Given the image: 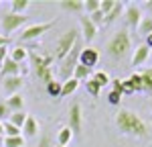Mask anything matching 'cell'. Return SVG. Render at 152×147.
I'll list each match as a JSON object with an SVG mask.
<instances>
[{
    "label": "cell",
    "instance_id": "42",
    "mask_svg": "<svg viewBox=\"0 0 152 147\" xmlns=\"http://www.w3.org/2000/svg\"><path fill=\"white\" fill-rule=\"evenodd\" d=\"M146 45H148V47L152 49V33H150V35H148V37H146Z\"/></svg>",
    "mask_w": 152,
    "mask_h": 147
},
{
    "label": "cell",
    "instance_id": "8",
    "mask_svg": "<svg viewBox=\"0 0 152 147\" xmlns=\"http://www.w3.org/2000/svg\"><path fill=\"white\" fill-rule=\"evenodd\" d=\"M69 127L73 135L75 133H81V127H83V110H81V104L79 102H73L69 106Z\"/></svg>",
    "mask_w": 152,
    "mask_h": 147
},
{
    "label": "cell",
    "instance_id": "4",
    "mask_svg": "<svg viewBox=\"0 0 152 147\" xmlns=\"http://www.w3.org/2000/svg\"><path fill=\"white\" fill-rule=\"evenodd\" d=\"M81 41H77L75 45H73V49H71L69 53L61 59V70H59V74H61V78H63V82L65 80H69V78H73V70L77 68V63H79V53H81Z\"/></svg>",
    "mask_w": 152,
    "mask_h": 147
},
{
    "label": "cell",
    "instance_id": "12",
    "mask_svg": "<svg viewBox=\"0 0 152 147\" xmlns=\"http://www.w3.org/2000/svg\"><path fill=\"white\" fill-rule=\"evenodd\" d=\"M148 57H150V47H148L146 43H142V45H138V47L134 49L130 63H132V65H142V63L148 61Z\"/></svg>",
    "mask_w": 152,
    "mask_h": 147
},
{
    "label": "cell",
    "instance_id": "29",
    "mask_svg": "<svg viewBox=\"0 0 152 147\" xmlns=\"http://www.w3.org/2000/svg\"><path fill=\"white\" fill-rule=\"evenodd\" d=\"M128 82H130V86H132V90H134V94H136V92H144L140 74H132V76L128 78Z\"/></svg>",
    "mask_w": 152,
    "mask_h": 147
},
{
    "label": "cell",
    "instance_id": "36",
    "mask_svg": "<svg viewBox=\"0 0 152 147\" xmlns=\"http://www.w3.org/2000/svg\"><path fill=\"white\" fill-rule=\"evenodd\" d=\"M10 108L6 106V102H2L0 104V122H6V119H10Z\"/></svg>",
    "mask_w": 152,
    "mask_h": 147
},
{
    "label": "cell",
    "instance_id": "17",
    "mask_svg": "<svg viewBox=\"0 0 152 147\" xmlns=\"http://www.w3.org/2000/svg\"><path fill=\"white\" fill-rule=\"evenodd\" d=\"M59 6L67 12H83V0H61Z\"/></svg>",
    "mask_w": 152,
    "mask_h": 147
},
{
    "label": "cell",
    "instance_id": "15",
    "mask_svg": "<svg viewBox=\"0 0 152 147\" xmlns=\"http://www.w3.org/2000/svg\"><path fill=\"white\" fill-rule=\"evenodd\" d=\"M20 131H23V137H37V135H39V122L28 114Z\"/></svg>",
    "mask_w": 152,
    "mask_h": 147
},
{
    "label": "cell",
    "instance_id": "9",
    "mask_svg": "<svg viewBox=\"0 0 152 147\" xmlns=\"http://www.w3.org/2000/svg\"><path fill=\"white\" fill-rule=\"evenodd\" d=\"M124 19H126V24H128L130 29H138L140 23H142V8L138 4H134V2L126 4V8H124Z\"/></svg>",
    "mask_w": 152,
    "mask_h": 147
},
{
    "label": "cell",
    "instance_id": "25",
    "mask_svg": "<svg viewBox=\"0 0 152 147\" xmlns=\"http://www.w3.org/2000/svg\"><path fill=\"white\" fill-rule=\"evenodd\" d=\"M124 8H126V4H124V2H116L114 10H112L110 14H107V16H105V24H112V23H114L118 16H120V14L124 12Z\"/></svg>",
    "mask_w": 152,
    "mask_h": 147
},
{
    "label": "cell",
    "instance_id": "38",
    "mask_svg": "<svg viewBox=\"0 0 152 147\" xmlns=\"http://www.w3.org/2000/svg\"><path fill=\"white\" fill-rule=\"evenodd\" d=\"M110 86H112V90H114V92H120V94H122V80H112ZM122 96H124V94H122Z\"/></svg>",
    "mask_w": 152,
    "mask_h": 147
},
{
    "label": "cell",
    "instance_id": "37",
    "mask_svg": "<svg viewBox=\"0 0 152 147\" xmlns=\"http://www.w3.org/2000/svg\"><path fill=\"white\" fill-rule=\"evenodd\" d=\"M35 147H55L53 145V139H51V135H41V139H39V145H35Z\"/></svg>",
    "mask_w": 152,
    "mask_h": 147
},
{
    "label": "cell",
    "instance_id": "24",
    "mask_svg": "<svg viewBox=\"0 0 152 147\" xmlns=\"http://www.w3.org/2000/svg\"><path fill=\"white\" fill-rule=\"evenodd\" d=\"M138 33H140L144 39L152 33V16H142V23L138 27Z\"/></svg>",
    "mask_w": 152,
    "mask_h": 147
},
{
    "label": "cell",
    "instance_id": "13",
    "mask_svg": "<svg viewBox=\"0 0 152 147\" xmlns=\"http://www.w3.org/2000/svg\"><path fill=\"white\" fill-rule=\"evenodd\" d=\"M24 80L23 76H8V78H4V82H2V86H4V90H6V94H18V90L23 88Z\"/></svg>",
    "mask_w": 152,
    "mask_h": 147
},
{
    "label": "cell",
    "instance_id": "3",
    "mask_svg": "<svg viewBox=\"0 0 152 147\" xmlns=\"http://www.w3.org/2000/svg\"><path fill=\"white\" fill-rule=\"evenodd\" d=\"M28 57H31L33 68H35L37 78H39L41 82H45V86L55 80V78H53V68H51V65H53V57H51V55H39L35 51H28Z\"/></svg>",
    "mask_w": 152,
    "mask_h": 147
},
{
    "label": "cell",
    "instance_id": "34",
    "mask_svg": "<svg viewBox=\"0 0 152 147\" xmlns=\"http://www.w3.org/2000/svg\"><path fill=\"white\" fill-rule=\"evenodd\" d=\"M116 2H118V0H99V10L104 12V16H107L110 12L114 10Z\"/></svg>",
    "mask_w": 152,
    "mask_h": 147
},
{
    "label": "cell",
    "instance_id": "22",
    "mask_svg": "<svg viewBox=\"0 0 152 147\" xmlns=\"http://www.w3.org/2000/svg\"><path fill=\"white\" fill-rule=\"evenodd\" d=\"M12 61H16V63H23L26 57H28V49H24V47H12V51H10V55H8Z\"/></svg>",
    "mask_w": 152,
    "mask_h": 147
},
{
    "label": "cell",
    "instance_id": "18",
    "mask_svg": "<svg viewBox=\"0 0 152 147\" xmlns=\"http://www.w3.org/2000/svg\"><path fill=\"white\" fill-rule=\"evenodd\" d=\"M77 88H79V82H77L75 78H69V80L61 82V98H65V96H69V94H73Z\"/></svg>",
    "mask_w": 152,
    "mask_h": 147
},
{
    "label": "cell",
    "instance_id": "33",
    "mask_svg": "<svg viewBox=\"0 0 152 147\" xmlns=\"http://www.w3.org/2000/svg\"><path fill=\"white\" fill-rule=\"evenodd\" d=\"M4 147H24V137H4Z\"/></svg>",
    "mask_w": 152,
    "mask_h": 147
},
{
    "label": "cell",
    "instance_id": "40",
    "mask_svg": "<svg viewBox=\"0 0 152 147\" xmlns=\"http://www.w3.org/2000/svg\"><path fill=\"white\" fill-rule=\"evenodd\" d=\"M8 43H10V39L6 35H0V47H8Z\"/></svg>",
    "mask_w": 152,
    "mask_h": 147
},
{
    "label": "cell",
    "instance_id": "21",
    "mask_svg": "<svg viewBox=\"0 0 152 147\" xmlns=\"http://www.w3.org/2000/svg\"><path fill=\"white\" fill-rule=\"evenodd\" d=\"M89 76H91V70L89 68H85V65H81V63H77V68L73 70V78L81 84V82H85V80H89Z\"/></svg>",
    "mask_w": 152,
    "mask_h": 147
},
{
    "label": "cell",
    "instance_id": "14",
    "mask_svg": "<svg viewBox=\"0 0 152 147\" xmlns=\"http://www.w3.org/2000/svg\"><path fill=\"white\" fill-rule=\"evenodd\" d=\"M20 72H24L23 63H16V61H12L10 57H6V61H4L2 68H0L2 78H8V76H20Z\"/></svg>",
    "mask_w": 152,
    "mask_h": 147
},
{
    "label": "cell",
    "instance_id": "26",
    "mask_svg": "<svg viewBox=\"0 0 152 147\" xmlns=\"http://www.w3.org/2000/svg\"><path fill=\"white\" fill-rule=\"evenodd\" d=\"M26 112L24 110H18V112H12L10 114V119H8V122H12L14 127H18V129H23V125H24V121H26Z\"/></svg>",
    "mask_w": 152,
    "mask_h": 147
},
{
    "label": "cell",
    "instance_id": "45",
    "mask_svg": "<svg viewBox=\"0 0 152 147\" xmlns=\"http://www.w3.org/2000/svg\"><path fill=\"white\" fill-rule=\"evenodd\" d=\"M150 57H152V49H150Z\"/></svg>",
    "mask_w": 152,
    "mask_h": 147
},
{
    "label": "cell",
    "instance_id": "5",
    "mask_svg": "<svg viewBox=\"0 0 152 147\" xmlns=\"http://www.w3.org/2000/svg\"><path fill=\"white\" fill-rule=\"evenodd\" d=\"M79 41V35H77V31L75 29H69L67 33H63V35L57 39V45H55V55H57V59L61 61L67 53H69L73 45Z\"/></svg>",
    "mask_w": 152,
    "mask_h": 147
},
{
    "label": "cell",
    "instance_id": "10",
    "mask_svg": "<svg viewBox=\"0 0 152 147\" xmlns=\"http://www.w3.org/2000/svg\"><path fill=\"white\" fill-rule=\"evenodd\" d=\"M79 24H81V33H83V39L87 41V43H91L97 35V27L91 23V19L87 16V14H81L79 16Z\"/></svg>",
    "mask_w": 152,
    "mask_h": 147
},
{
    "label": "cell",
    "instance_id": "41",
    "mask_svg": "<svg viewBox=\"0 0 152 147\" xmlns=\"http://www.w3.org/2000/svg\"><path fill=\"white\" fill-rule=\"evenodd\" d=\"M144 8L148 12H152V0H146V2H144Z\"/></svg>",
    "mask_w": 152,
    "mask_h": 147
},
{
    "label": "cell",
    "instance_id": "44",
    "mask_svg": "<svg viewBox=\"0 0 152 147\" xmlns=\"http://www.w3.org/2000/svg\"><path fill=\"white\" fill-rule=\"evenodd\" d=\"M0 147H4V137H0Z\"/></svg>",
    "mask_w": 152,
    "mask_h": 147
},
{
    "label": "cell",
    "instance_id": "35",
    "mask_svg": "<svg viewBox=\"0 0 152 147\" xmlns=\"http://www.w3.org/2000/svg\"><path fill=\"white\" fill-rule=\"evenodd\" d=\"M120 100H122V94H120V92H114V90H112V92L107 94V102H110L112 106H120Z\"/></svg>",
    "mask_w": 152,
    "mask_h": 147
},
{
    "label": "cell",
    "instance_id": "1",
    "mask_svg": "<svg viewBox=\"0 0 152 147\" xmlns=\"http://www.w3.org/2000/svg\"><path fill=\"white\" fill-rule=\"evenodd\" d=\"M114 122H116L118 131L124 133V135H132V137L146 139V137H150V133H152L148 122L144 121L138 112H134V110H130V108H120L118 110Z\"/></svg>",
    "mask_w": 152,
    "mask_h": 147
},
{
    "label": "cell",
    "instance_id": "23",
    "mask_svg": "<svg viewBox=\"0 0 152 147\" xmlns=\"http://www.w3.org/2000/svg\"><path fill=\"white\" fill-rule=\"evenodd\" d=\"M31 6L28 0H12L10 2V12L12 14H24V10Z\"/></svg>",
    "mask_w": 152,
    "mask_h": 147
},
{
    "label": "cell",
    "instance_id": "30",
    "mask_svg": "<svg viewBox=\"0 0 152 147\" xmlns=\"http://www.w3.org/2000/svg\"><path fill=\"white\" fill-rule=\"evenodd\" d=\"M2 125H4V137H20L23 135V131L18 127H14L12 122L6 121V122H2Z\"/></svg>",
    "mask_w": 152,
    "mask_h": 147
},
{
    "label": "cell",
    "instance_id": "32",
    "mask_svg": "<svg viewBox=\"0 0 152 147\" xmlns=\"http://www.w3.org/2000/svg\"><path fill=\"white\" fill-rule=\"evenodd\" d=\"M99 10V0H85L83 2V14H94Z\"/></svg>",
    "mask_w": 152,
    "mask_h": 147
},
{
    "label": "cell",
    "instance_id": "28",
    "mask_svg": "<svg viewBox=\"0 0 152 147\" xmlns=\"http://www.w3.org/2000/svg\"><path fill=\"white\" fill-rule=\"evenodd\" d=\"M91 78H94L99 86H107L110 82H112L110 74H107V72H102V70H99V72H94V74H91Z\"/></svg>",
    "mask_w": 152,
    "mask_h": 147
},
{
    "label": "cell",
    "instance_id": "39",
    "mask_svg": "<svg viewBox=\"0 0 152 147\" xmlns=\"http://www.w3.org/2000/svg\"><path fill=\"white\" fill-rule=\"evenodd\" d=\"M6 57H8V55H6V47H0V68H2V63L6 61Z\"/></svg>",
    "mask_w": 152,
    "mask_h": 147
},
{
    "label": "cell",
    "instance_id": "31",
    "mask_svg": "<svg viewBox=\"0 0 152 147\" xmlns=\"http://www.w3.org/2000/svg\"><path fill=\"white\" fill-rule=\"evenodd\" d=\"M47 94L51 98H61V82H49L47 84Z\"/></svg>",
    "mask_w": 152,
    "mask_h": 147
},
{
    "label": "cell",
    "instance_id": "43",
    "mask_svg": "<svg viewBox=\"0 0 152 147\" xmlns=\"http://www.w3.org/2000/svg\"><path fill=\"white\" fill-rule=\"evenodd\" d=\"M0 137H4V125L0 122Z\"/></svg>",
    "mask_w": 152,
    "mask_h": 147
},
{
    "label": "cell",
    "instance_id": "16",
    "mask_svg": "<svg viewBox=\"0 0 152 147\" xmlns=\"http://www.w3.org/2000/svg\"><path fill=\"white\" fill-rule=\"evenodd\" d=\"M6 106L10 108V112H18V110H23L24 96H23V94H12V96H8V98H6Z\"/></svg>",
    "mask_w": 152,
    "mask_h": 147
},
{
    "label": "cell",
    "instance_id": "19",
    "mask_svg": "<svg viewBox=\"0 0 152 147\" xmlns=\"http://www.w3.org/2000/svg\"><path fill=\"white\" fill-rule=\"evenodd\" d=\"M140 78H142V88H144V92H146L148 96H152V68L142 70Z\"/></svg>",
    "mask_w": 152,
    "mask_h": 147
},
{
    "label": "cell",
    "instance_id": "47",
    "mask_svg": "<svg viewBox=\"0 0 152 147\" xmlns=\"http://www.w3.org/2000/svg\"><path fill=\"white\" fill-rule=\"evenodd\" d=\"M150 108H152V104H150Z\"/></svg>",
    "mask_w": 152,
    "mask_h": 147
},
{
    "label": "cell",
    "instance_id": "7",
    "mask_svg": "<svg viewBox=\"0 0 152 147\" xmlns=\"http://www.w3.org/2000/svg\"><path fill=\"white\" fill-rule=\"evenodd\" d=\"M26 23V16L24 14H12V12H6L4 16H2V21H0V27H2V31L6 33V37L14 33L16 29H20L23 24Z\"/></svg>",
    "mask_w": 152,
    "mask_h": 147
},
{
    "label": "cell",
    "instance_id": "27",
    "mask_svg": "<svg viewBox=\"0 0 152 147\" xmlns=\"http://www.w3.org/2000/svg\"><path fill=\"white\" fill-rule=\"evenodd\" d=\"M85 90H87V92H89V94H91L94 98H97V96H99V90H102V86L97 84L94 78H89V80H85Z\"/></svg>",
    "mask_w": 152,
    "mask_h": 147
},
{
    "label": "cell",
    "instance_id": "2",
    "mask_svg": "<svg viewBox=\"0 0 152 147\" xmlns=\"http://www.w3.org/2000/svg\"><path fill=\"white\" fill-rule=\"evenodd\" d=\"M130 51H132V37H130L128 29H120L114 33V37L107 41V55L112 57V59H124V57H128Z\"/></svg>",
    "mask_w": 152,
    "mask_h": 147
},
{
    "label": "cell",
    "instance_id": "11",
    "mask_svg": "<svg viewBox=\"0 0 152 147\" xmlns=\"http://www.w3.org/2000/svg\"><path fill=\"white\" fill-rule=\"evenodd\" d=\"M99 61V53H97V49L94 47H83L81 53H79V63L85 65V68H89V70H94V65Z\"/></svg>",
    "mask_w": 152,
    "mask_h": 147
},
{
    "label": "cell",
    "instance_id": "46",
    "mask_svg": "<svg viewBox=\"0 0 152 147\" xmlns=\"http://www.w3.org/2000/svg\"><path fill=\"white\" fill-rule=\"evenodd\" d=\"M31 147H35V145H31Z\"/></svg>",
    "mask_w": 152,
    "mask_h": 147
},
{
    "label": "cell",
    "instance_id": "20",
    "mask_svg": "<svg viewBox=\"0 0 152 147\" xmlns=\"http://www.w3.org/2000/svg\"><path fill=\"white\" fill-rule=\"evenodd\" d=\"M71 139H73V131H71L69 127H61V129H59V135H57L59 147H67L71 143Z\"/></svg>",
    "mask_w": 152,
    "mask_h": 147
},
{
    "label": "cell",
    "instance_id": "6",
    "mask_svg": "<svg viewBox=\"0 0 152 147\" xmlns=\"http://www.w3.org/2000/svg\"><path fill=\"white\" fill-rule=\"evenodd\" d=\"M55 27V21H47V23H37V24H28L26 29H24L20 37H18V41L24 43V41H33V39H39L41 35H45L47 31H51Z\"/></svg>",
    "mask_w": 152,
    "mask_h": 147
}]
</instances>
